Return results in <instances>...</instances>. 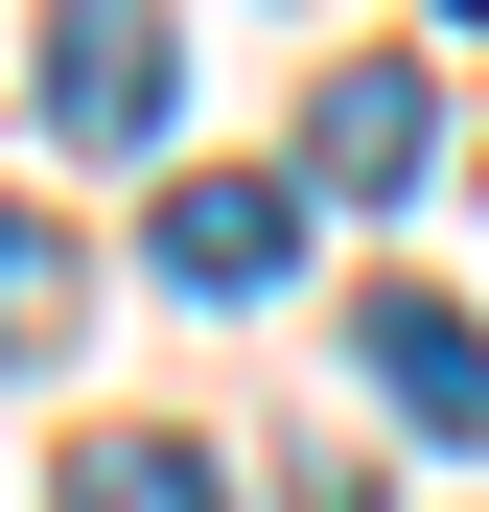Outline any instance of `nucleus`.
<instances>
[{"mask_svg":"<svg viewBox=\"0 0 489 512\" xmlns=\"http://www.w3.org/2000/svg\"><path fill=\"white\" fill-rule=\"evenodd\" d=\"M140 280H187V303L303 280V163H187V187L140 210Z\"/></svg>","mask_w":489,"mask_h":512,"instance_id":"1","label":"nucleus"},{"mask_svg":"<svg viewBox=\"0 0 489 512\" xmlns=\"http://www.w3.org/2000/svg\"><path fill=\"white\" fill-rule=\"evenodd\" d=\"M420 163H443V94H420V70H326V117H303V187L326 210H396V187H420Z\"/></svg>","mask_w":489,"mask_h":512,"instance_id":"2","label":"nucleus"},{"mask_svg":"<svg viewBox=\"0 0 489 512\" xmlns=\"http://www.w3.org/2000/svg\"><path fill=\"white\" fill-rule=\"evenodd\" d=\"M163 70H187L163 0H70V24H47V117L70 140H163Z\"/></svg>","mask_w":489,"mask_h":512,"instance_id":"3","label":"nucleus"},{"mask_svg":"<svg viewBox=\"0 0 489 512\" xmlns=\"http://www.w3.org/2000/svg\"><path fill=\"white\" fill-rule=\"evenodd\" d=\"M373 396L420 419V443H489V326L466 303H373Z\"/></svg>","mask_w":489,"mask_h":512,"instance_id":"4","label":"nucleus"},{"mask_svg":"<svg viewBox=\"0 0 489 512\" xmlns=\"http://www.w3.org/2000/svg\"><path fill=\"white\" fill-rule=\"evenodd\" d=\"M70 512H233V489H210V443L117 419V443H70Z\"/></svg>","mask_w":489,"mask_h":512,"instance_id":"5","label":"nucleus"},{"mask_svg":"<svg viewBox=\"0 0 489 512\" xmlns=\"http://www.w3.org/2000/svg\"><path fill=\"white\" fill-rule=\"evenodd\" d=\"M47 326H70V233H47V210H0V350H47Z\"/></svg>","mask_w":489,"mask_h":512,"instance_id":"6","label":"nucleus"}]
</instances>
